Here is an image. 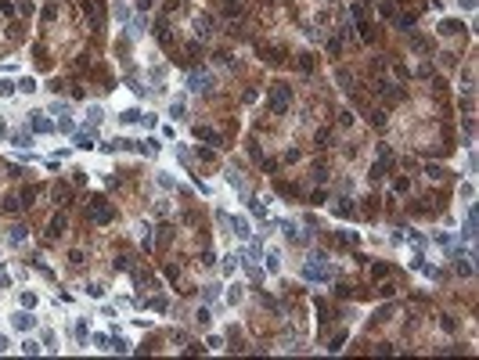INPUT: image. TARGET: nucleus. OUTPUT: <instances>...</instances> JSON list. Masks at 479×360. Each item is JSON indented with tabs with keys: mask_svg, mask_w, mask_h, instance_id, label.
<instances>
[{
	"mask_svg": "<svg viewBox=\"0 0 479 360\" xmlns=\"http://www.w3.org/2000/svg\"><path fill=\"white\" fill-rule=\"evenodd\" d=\"M134 36H141V33H148V15L144 18H134V29H130Z\"/></svg>",
	"mask_w": 479,
	"mask_h": 360,
	"instance_id": "23",
	"label": "nucleus"
},
{
	"mask_svg": "<svg viewBox=\"0 0 479 360\" xmlns=\"http://www.w3.org/2000/svg\"><path fill=\"white\" fill-rule=\"evenodd\" d=\"M11 328H18V331H33V328H36V317L22 306V310H15V313H11Z\"/></svg>",
	"mask_w": 479,
	"mask_h": 360,
	"instance_id": "5",
	"label": "nucleus"
},
{
	"mask_svg": "<svg viewBox=\"0 0 479 360\" xmlns=\"http://www.w3.org/2000/svg\"><path fill=\"white\" fill-rule=\"evenodd\" d=\"M242 299V284H231V292H227V303H238Z\"/></svg>",
	"mask_w": 479,
	"mask_h": 360,
	"instance_id": "32",
	"label": "nucleus"
},
{
	"mask_svg": "<svg viewBox=\"0 0 479 360\" xmlns=\"http://www.w3.org/2000/svg\"><path fill=\"white\" fill-rule=\"evenodd\" d=\"M216 295H220V288H216V284H206V288H202V299H206V303H213Z\"/></svg>",
	"mask_w": 479,
	"mask_h": 360,
	"instance_id": "28",
	"label": "nucleus"
},
{
	"mask_svg": "<svg viewBox=\"0 0 479 360\" xmlns=\"http://www.w3.org/2000/svg\"><path fill=\"white\" fill-rule=\"evenodd\" d=\"M40 346H43V349H58V346H54V331H43V342H40Z\"/></svg>",
	"mask_w": 479,
	"mask_h": 360,
	"instance_id": "34",
	"label": "nucleus"
},
{
	"mask_svg": "<svg viewBox=\"0 0 479 360\" xmlns=\"http://www.w3.org/2000/svg\"><path fill=\"white\" fill-rule=\"evenodd\" d=\"M108 349H115V353H130V342H126V339H119L115 331H112V346Z\"/></svg>",
	"mask_w": 479,
	"mask_h": 360,
	"instance_id": "19",
	"label": "nucleus"
},
{
	"mask_svg": "<svg viewBox=\"0 0 479 360\" xmlns=\"http://www.w3.org/2000/svg\"><path fill=\"white\" fill-rule=\"evenodd\" d=\"M4 137H7V126H4V123H0V141H4Z\"/></svg>",
	"mask_w": 479,
	"mask_h": 360,
	"instance_id": "39",
	"label": "nucleus"
},
{
	"mask_svg": "<svg viewBox=\"0 0 479 360\" xmlns=\"http://www.w3.org/2000/svg\"><path fill=\"white\" fill-rule=\"evenodd\" d=\"M22 306H25V310L36 306V295H33V292H22Z\"/></svg>",
	"mask_w": 479,
	"mask_h": 360,
	"instance_id": "33",
	"label": "nucleus"
},
{
	"mask_svg": "<svg viewBox=\"0 0 479 360\" xmlns=\"http://www.w3.org/2000/svg\"><path fill=\"white\" fill-rule=\"evenodd\" d=\"M25 123H29L33 133H54V123L47 119V112H29V119H25Z\"/></svg>",
	"mask_w": 479,
	"mask_h": 360,
	"instance_id": "3",
	"label": "nucleus"
},
{
	"mask_svg": "<svg viewBox=\"0 0 479 360\" xmlns=\"http://www.w3.org/2000/svg\"><path fill=\"white\" fill-rule=\"evenodd\" d=\"M170 115H173V119H180V115H184V97H177V101L170 105Z\"/></svg>",
	"mask_w": 479,
	"mask_h": 360,
	"instance_id": "29",
	"label": "nucleus"
},
{
	"mask_svg": "<svg viewBox=\"0 0 479 360\" xmlns=\"http://www.w3.org/2000/svg\"><path fill=\"white\" fill-rule=\"evenodd\" d=\"M195 317H198V324H202V328H209V310H206V306H202Z\"/></svg>",
	"mask_w": 479,
	"mask_h": 360,
	"instance_id": "35",
	"label": "nucleus"
},
{
	"mask_svg": "<svg viewBox=\"0 0 479 360\" xmlns=\"http://www.w3.org/2000/svg\"><path fill=\"white\" fill-rule=\"evenodd\" d=\"M61 230H65V220L54 216V220H51V234H61Z\"/></svg>",
	"mask_w": 479,
	"mask_h": 360,
	"instance_id": "31",
	"label": "nucleus"
},
{
	"mask_svg": "<svg viewBox=\"0 0 479 360\" xmlns=\"http://www.w3.org/2000/svg\"><path fill=\"white\" fill-rule=\"evenodd\" d=\"M7 284H11V278H7V274H0V288H7Z\"/></svg>",
	"mask_w": 479,
	"mask_h": 360,
	"instance_id": "38",
	"label": "nucleus"
},
{
	"mask_svg": "<svg viewBox=\"0 0 479 360\" xmlns=\"http://www.w3.org/2000/svg\"><path fill=\"white\" fill-rule=\"evenodd\" d=\"M7 242H11V245H22V242H25V227H11V234H7Z\"/></svg>",
	"mask_w": 479,
	"mask_h": 360,
	"instance_id": "21",
	"label": "nucleus"
},
{
	"mask_svg": "<svg viewBox=\"0 0 479 360\" xmlns=\"http://www.w3.org/2000/svg\"><path fill=\"white\" fill-rule=\"evenodd\" d=\"M206 342H209V349H220V346H224V339H220V335H209Z\"/></svg>",
	"mask_w": 479,
	"mask_h": 360,
	"instance_id": "36",
	"label": "nucleus"
},
{
	"mask_svg": "<svg viewBox=\"0 0 479 360\" xmlns=\"http://www.w3.org/2000/svg\"><path fill=\"white\" fill-rule=\"evenodd\" d=\"M461 234L468 238V242L476 238V209H468V220H465V230H461Z\"/></svg>",
	"mask_w": 479,
	"mask_h": 360,
	"instance_id": "13",
	"label": "nucleus"
},
{
	"mask_svg": "<svg viewBox=\"0 0 479 360\" xmlns=\"http://www.w3.org/2000/svg\"><path fill=\"white\" fill-rule=\"evenodd\" d=\"M54 133H76V123H72V115H58V123H54Z\"/></svg>",
	"mask_w": 479,
	"mask_h": 360,
	"instance_id": "6",
	"label": "nucleus"
},
{
	"mask_svg": "<svg viewBox=\"0 0 479 360\" xmlns=\"http://www.w3.org/2000/svg\"><path fill=\"white\" fill-rule=\"evenodd\" d=\"M285 101H288V90H285V87H278V90H274V108H278V112L285 108Z\"/></svg>",
	"mask_w": 479,
	"mask_h": 360,
	"instance_id": "20",
	"label": "nucleus"
},
{
	"mask_svg": "<svg viewBox=\"0 0 479 360\" xmlns=\"http://www.w3.org/2000/svg\"><path fill=\"white\" fill-rule=\"evenodd\" d=\"M238 266H242V256H238V252H231V256H227V260H224V274H227V278H231V274L238 270Z\"/></svg>",
	"mask_w": 479,
	"mask_h": 360,
	"instance_id": "11",
	"label": "nucleus"
},
{
	"mask_svg": "<svg viewBox=\"0 0 479 360\" xmlns=\"http://www.w3.org/2000/svg\"><path fill=\"white\" fill-rule=\"evenodd\" d=\"M249 202V213H256V216H267V202H260V198H245Z\"/></svg>",
	"mask_w": 479,
	"mask_h": 360,
	"instance_id": "16",
	"label": "nucleus"
},
{
	"mask_svg": "<svg viewBox=\"0 0 479 360\" xmlns=\"http://www.w3.org/2000/svg\"><path fill=\"white\" fill-rule=\"evenodd\" d=\"M22 353H25V357H40V353H43V346H40V342H33V339H25V342H22Z\"/></svg>",
	"mask_w": 479,
	"mask_h": 360,
	"instance_id": "14",
	"label": "nucleus"
},
{
	"mask_svg": "<svg viewBox=\"0 0 479 360\" xmlns=\"http://www.w3.org/2000/svg\"><path fill=\"white\" fill-rule=\"evenodd\" d=\"M87 123H90V126H101V123H105V108H101V105H90V108H87Z\"/></svg>",
	"mask_w": 479,
	"mask_h": 360,
	"instance_id": "7",
	"label": "nucleus"
},
{
	"mask_svg": "<svg viewBox=\"0 0 479 360\" xmlns=\"http://www.w3.org/2000/svg\"><path fill=\"white\" fill-rule=\"evenodd\" d=\"M11 144H15V148H29V144H33V133L15 130V133H11Z\"/></svg>",
	"mask_w": 479,
	"mask_h": 360,
	"instance_id": "10",
	"label": "nucleus"
},
{
	"mask_svg": "<svg viewBox=\"0 0 479 360\" xmlns=\"http://www.w3.org/2000/svg\"><path fill=\"white\" fill-rule=\"evenodd\" d=\"M231 227H234V234H238V238H249V234H252V230H249V220H245V216H231Z\"/></svg>",
	"mask_w": 479,
	"mask_h": 360,
	"instance_id": "8",
	"label": "nucleus"
},
{
	"mask_svg": "<svg viewBox=\"0 0 479 360\" xmlns=\"http://www.w3.org/2000/svg\"><path fill=\"white\" fill-rule=\"evenodd\" d=\"M260 256H263V242H252L249 245V260H242V263H256Z\"/></svg>",
	"mask_w": 479,
	"mask_h": 360,
	"instance_id": "17",
	"label": "nucleus"
},
{
	"mask_svg": "<svg viewBox=\"0 0 479 360\" xmlns=\"http://www.w3.org/2000/svg\"><path fill=\"white\" fill-rule=\"evenodd\" d=\"M4 349H11V342H7V335H0V353H4Z\"/></svg>",
	"mask_w": 479,
	"mask_h": 360,
	"instance_id": "37",
	"label": "nucleus"
},
{
	"mask_svg": "<svg viewBox=\"0 0 479 360\" xmlns=\"http://www.w3.org/2000/svg\"><path fill=\"white\" fill-rule=\"evenodd\" d=\"M213 87H216V76H213V72H206V69H202V72L195 69V72L188 76V90H195V94H202V90H213Z\"/></svg>",
	"mask_w": 479,
	"mask_h": 360,
	"instance_id": "2",
	"label": "nucleus"
},
{
	"mask_svg": "<svg viewBox=\"0 0 479 360\" xmlns=\"http://www.w3.org/2000/svg\"><path fill=\"white\" fill-rule=\"evenodd\" d=\"M76 339H79V342H87V339H90V328H87V321H76Z\"/></svg>",
	"mask_w": 479,
	"mask_h": 360,
	"instance_id": "25",
	"label": "nucleus"
},
{
	"mask_svg": "<svg viewBox=\"0 0 479 360\" xmlns=\"http://www.w3.org/2000/svg\"><path fill=\"white\" fill-rule=\"evenodd\" d=\"M15 90H18V87H15V83H7V79H0V97H11V94H15Z\"/></svg>",
	"mask_w": 479,
	"mask_h": 360,
	"instance_id": "30",
	"label": "nucleus"
},
{
	"mask_svg": "<svg viewBox=\"0 0 479 360\" xmlns=\"http://www.w3.org/2000/svg\"><path fill=\"white\" fill-rule=\"evenodd\" d=\"M267 270H270V274L281 270V252H278V248H270V252H267Z\"/></svg>",
	"mask_w": 479,
	"mask_h": 360,
	"instance_id": "9",
	"label": "nucleus"
},
{
	"mask_svg": "<svg viewBox=\"0 0 479 360\" xmlns=\"http://www.w3.org/2000/svg\"><path fill=\"white\" fill-rule=\"evenodd\" d=\"M112 11H115V18H119V22H123V25L130 22V7H126L123 0H115V4H112Z\"/></svg>",
	"mask_w": 479,
	"mask_h": 360,
	"instance_id": "12",
	"label": "nucleus"
},
{
	"mask_svg": "<svg viewBox=\"0 0 479 360\" xmlns=\"http://www.w3.org/2000/svg\"><path fill=\"white\" fill-rule=\"evenodd\" d=\"M331 274H335V270L325 263V256H314V260L303 266V278H307V281H331Z\"/></svg>",
	"mask_w": 479,
	"mask_h": 360,
	"instance_id": "1",
	"label": "nucleus"
},
{
	"mask_svg": "<svg viewBox=\"0 0 479 360\" xmlns=\"http://www.w3.org/2000/svg\"><path fill=\"white\" fill-rule=\"evenodd\" d=\"M51 115H69V101H58V97H54V105H51Z\"/></svg>",
	"mask_w": 479,
	"mask_h": 360,
	"instance_id": "24",
	"label": "nucleus"
},
{
	"mask_svg": "<svg viewBox=\"0 0 479 360\" xmlns=\"http://www.w3.org/2000/svg\"><path fill=\"white\" fill-rule=\"evenodd\" d=\"M90 342H94L97 349H108L112 346V335H90Z\"/></svg>",
	"mask_w": 479,
	"mask_h": 360,
	"instance_id": "26",
	"label": "nucleus"
},
{
	"mask_svg": "<svg viewBox=\"0 0 479 360\" xmlns=\"http://www.w3.org/2000/svg\"><path fill=\"white\" fill-rule=\"evenodd\" d=\"M94 141H97V130H94V126H87V130H76V133H72V148H79V152L94 148Z\"/></svg>",
	"mask_w": 479,
	"mask_h": 360,
	"instance_id": "4",
	"label": "nucleus"
},
{
	"mask_svg": "<svg viewBox=\"0 0 479 360\" xmlns=\"http://www.w3.org/2000/svg\"><path fill=\"white\" fill-rule=\"evenodd\" d=\"M15 87L22 90V94H33V90H36V79H33V76H22V79L15 83Z\"/></svg>",
	"mask_w": 479,
	"mask_h": 360,
	"instance_id": "18",
	"label": "nucleus"
},
{
	"mask_svg": "<svg viewBox=\"0 0 479 360\" xmlns=\"http://www.w3.org/2000/svg\"><path fill=\"white\" fill-rule=\"evenodd\" d=\"M137 119H141V112H137V108H126V112L119 115V123H137Z\"/></svg>",
	"mask_w": 479,
	"mask_h": 360,
	"instance_id": "27",
	"label": "nucleus"
},
{
	"mask_svg": "<svg viewBox=\"0 0 479 360\" xmlns=\"http://www.w3.org/2000/svg\"><path fill=\"white\" fill-rule=\"evenodd\" d=\"M87 295H94V299H105V284H101V281H90V284H87Z\"/></svg>",
	"mask_w": 479,
	"mask_h": 360,
	"instance_id": "22",
	"label": "nucleus"
},
{
	"mask_svg": "<svg viewBox=\"0 0 479 360\" xmlns=\"http://www.w3.org/2000/svg\"><path fill=\"white\" fill-rule=\"evenodd\" d=\"M195 137H198V141H209V144H220V133L206 130V126H198V130H195Z\"/></svg>",
	"mask_w": 479,
	"mask_h": 360,
	"instance_id": "15",
	"label": "nucleus"
}]
</instances>
